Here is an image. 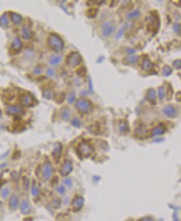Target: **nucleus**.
I'll list each match as a JSON object with an SVG mask.
<instances>
[{
  "instance_id": "1",
  "label": "nucleus",
  "mask_w": 181,
  "mask_h": 221,
  "mask_svg": "<svg viewBox=\"0 0 181 221\" xmlns=\"http://www.w3.org/2000/svg\"><path fill=\"white\" fill-rule=\"evenodd\" d=\"M47 44L52 50L58 52L62 51L64 48V42L62 39L55 33H52L49 35L47 38Z\"/></svg>"
},
{
  "instance_id": "2",
  "label": "nucleus",
  "mask_w": 181,
  "mask_h": 221,
  "mask_svg": "<svg viewBox=\"0 0 181 221\" xmlns=\"http://www.w3.org/2000/svg\"><path fill=\"white\" fill-rule=\"evenodd\" d=\"M77 151V153L79 154L80 157L87 158L92 154V152H94V149L91 144L87 143V142H82L78 145Z\"/></svg>"
},
{
  "instance_id": "3",
  "label": "nucleus",
  "mask_w": 181,
  "mask_h": 221,
  "mask_svg": "<svg viewBox=\"0 0 181 221\" xmlns=\"http://www.w3.org/2000/svg\"><path fill=\"white\" fill-rule=\"evenodd\" d=\"M76 107L78 109L79 112L83 113V114L90 113L92 110V105L91 102H89L87 100H84V99L77 100V104H76Z\"/></svg>"
},
{
  "instance_id": "4",
  "label": "nucleus",
  "mask_w": 181,
  "mask_h": 221,
  "mask_svg": "<svg viewBox=\"0 0 181 221\" xmlns=\"http://www.w3.org/2000/svg\"><path fill=\"white\" fill-rule=\"evenodd\" d=\"M81 61H82V57L79 53L73 52L66 58V64L70 65L71 67H75L81 64Z\"/></svg>"
},
{
  "instance_id": "5",
  "label": "nucleus",
  "mask_w": 181,
  "mask_h": 221,
  "mask_svg": "<svg viewBox=\"0 0 181 221\" xmlns=\"http://www.w3.org/2000/svg\"><path fill=\"white\" fill-rule=\"evenodd\" d=\"M53 173V168L52 166L49 162H46L43 166H42V175L44 181H48L52 176Z\"/></svg>"
},
{
  "instance_id": "6",
  "label": "nucleus",
  "mask_w": 181,
  "mask_h": 221,
  "mask_svg": "<svg viewBox=\"0 0 181 221\" xmlns=\"http://www.w3.org/2000/svg\"><path fill=\"white\" fill-rule=\"evenodd\" d=\"M20 104L23 107H31L34 104V98L30 94H23L20 96Z\"/></svg>"
},
{
  "instance_id": "7",
  "label": "nucleus",
  "mask_w": 181,
  "mask_h": 221,
  "mask_svg": "<svg viewBox=\"0 0 181 221\" xmlns=\"http://www.w3.org/2000/svg\"><path fill=\"white\" fill-rule=\"evenodd\" d=\"M73 170V163L71 162V161L69 160H65L63 164L61 167V170H60V172H61V175L63 176V177H66L68 176Z\"/></svg>"
},
{
  "instance_id": "8",
  "label": "nucleus",
  "mask_w": 181,
  "mask_h": 221,
  "mask_svg": "<svg viewBox=\"0 0 181 221\" xmlns=\"http://www.w3.org/2000/svg\"><path fill=\"white\" fill-rule=\"evenodd\" d=\"M114 31L115 27L111 22H106L102 24V35L104 36H110L114 32Z\"/></svg>"
},
{
  "instance_id": "9",
  "label": "nucleus",
  "mask_w": 181,
  "mask_h": 221,
  "mask_svg": "<svg viewBox=\"0 0 181 221\" xmlns=\"http://www.w3.org/2000/svg\"><path fill=\"white\" fill-rule=\"evenodd\" d=\"M6 113L9 115H20L23 113V109L20 106L10 105L6 108Z\"/></svg>"
},
{
  "instance_id": "10",
  "label": "nucleus",
  "mask_w": 181,
  "mask_h": 221,
  "mask_svg": "<svg viewBox=\"0 0 181 221\" xmlns=\"http://www.w3.org/2000/svg\"><path fill=\"white\" fill-rule=\"evenodd\" d=\"M163 113L169 118H174L177 114V110L175 109V108L171 105H167L164 108Z\"/></svg>"
},
{
  "instance_id": "11",
  "label": "nucleus",
  "mask_w": 181,
  "mask_h": 221,
  "mask_svg": "<svg viewBox=\"0 0 181 221\" xmlns=\"http://www.w3.org/2000/svg\"><path fill=\"white\" fill-rule=\"evenodd\" d=\"M84 204V198L81 196H77L76 197L73 201V207L74 210H80Z\"/></svg>"
},
{
  "instance_id": "12",
  "label": "nucleus",
  "mask_w": 181,
  "mask_h": 221,
  "mask_svg": "<svg viewBox=\"0 0 181 221\" xmlns=\"http://www.w3.org/2000/svg\"><path fill=\"white\" fill-rule=\"evenodd\" d=\"M62 145L60 143H56L53 152H52V157H54L55 160L58 161V159L60 158L61 155H62Z\"/></svg>"
},
{
  "instance_id": "13",
  "label": "nucleus",
  "mask_w": 181,
  "mask_h": 221,
  "mask_svg": "<svg viewBox=\"0 0 181 221\" xmlns=\"http://www.w3.org/2000/svg\"><path fill=\"white\" fill-rule=\"evenodd\" d=\"M165 132V128L163 124H159L157 127L154 128L151 130V137H157V136L162 135Z\"/></svg>"
},
{
  "instance_id": "14",
  "label": "nucleus",
  "mask_w": 181,
  "mask_h": 221,
  "mask_svg": "<svg viewBox=\"0 0 181 221\" xmlns=\"http://www.w3.org/2000/svg\"><path fill=\"white\" fill-rule=\"evenodd\" d=\"M8 206L10 207L11 210H16L18 207V197L17 195H12L9 199V202H8Z\"/></svg>"
},
{
  "instance_id": "15",
  "label": "nucleus",
  "mask_w": 181,
  "mask_h": 221,
  "mask_svg": "<svg viewBox=\"0 0 181 221\" xmlns=\"http://www.w3.org/2000/svg\"><path fill=\"white\" fill-rule=\"evenodd\" d=\"M20 210L23 214H28L31 211V206L28 200H22L20 205Z\"/></svg>"
},
{
  "instance_id": "16",
  "label": "nucleus",
  "mask_w": 181,
  "mask_h": 221,
  "mask_svg": "<svg viewBox=\"0 0 181 221\" xmlns=\"http://www.w3.org/2000/svg\"><path fill=\"white\" fill-rule=\"evenodd\" d=\"M154 68V64L149 60V59H145L142 62V69L145 71H151Z\"/></svg>"
},
{
  "instance_id": "17",
  "label": "nucleus",
  "mask_w": 181,
  "mask_h": 221,
  "mask_svg": "<svg viewBox=\"0 0 181 221\" xmlns=\"http://www.w3.org/2000/svg\"><path fill=\"white\" fill-rule=\"evenodd\" d=\"M12 48L15 51H18L21 50L22 48V42L20 40L19 37H15L12 43Z\"/></svg>"
},
{
  "instance_id": "18",
  "label": "nucleus",
  "mask_w": 181,
  "mask_h": 221,
  "mask_svg": "<svg viewBox=\"0 0 181 221\" xmlns=\"http://www.w3.org/2000/svg\"><path fill=\"white\" fill-rule=\"evenodd\" d=\"M11 20L15 25H20L22 22V16L18 13H11Z\"/></svg>"
},
{
  "instance_id": "19",
  "label": "nucleus",
  "mask_w": 181,
  "mask_h": 221,
  "mask_svg": "<svg viewBox=\"0 0 181 221\" xmlns=\"http://www.w3.org/2000/svg\"><path fill=\"white\" fill-rule=\"evenodd\" d=\"M119 130L121 133H125L130 131L129 124L126 121H121L119 123Z\"/></svg>"
},
{
  "instance_id": "20",
  "label": "nucleus",
  "mask_w": 181,
  "mask_h": 221,
  "mask_svg": "<svg viewBox=\"0 0 181 221\" xmlns=\"http://www.w3.org/2000/svg\"><path fill=\"white\" fill-rule=\"evenodd\" d=\"M147 97H148V100L150 103L155 104V100H156V92H155V90L154 89H150L147 91Z\"/></svg>"
},
{
  "instance_id": "21",
  "label": "nucleus",
  "mask_w": 181,
  "mask_h": 221,
  "mask_svg": "<svg viewBox=\"0 0 181 221\" xmlns=\"http://www.w3.org/2000/svg\"><path fill=\"white\" fill-rule=\"evenodd\" d=\"M22 36L24 39H30L32 37L31 29L28 26H23L22 29Z\"/></svg>"
},
{
  "instance_id": "22",
  "label": "nucleus",
  "mask_w": 181,
  "mask_h": 221,
  "mask_svg": "<svg viewBox=\"0 0 181 221\" xmlns=\"http://www.w3.org/2000/svg\"><path fill=\"white\" fill-rule=\"evenodd\" d=\"M61 116H62V119L65 121H67L69 120L70 117H71V114H70V110L68 108H63L62 110V113H61Z\"/></svg>"
},
{
  "instance_id": "23",
  "label": "nucleus",
  "mask_w": 181,
  "mask_h": 221,
  "mask_svg": "<svg viewBox=\"0 0 181 221\" xmlns=\"http://www.w3.org/2000/svg\"><path fill=\"white\" fill-rule=\"evenodd\" d=\"M8 25V16L7 13H4L0 17V26L7 27Z\"/></svg>"
},
{
  "instance_id": "24",
  "label": "nucleus",
  "mask_w": 181,
  "mask_h": 221,
  "mask_svg": "<svg viewBox=\"0 0 181 221\" xmlns=\"http://www.w3.org/2000/svg\"><path fill=\"white\" fill-rule=\"evenodd\" d=\"M49 61H50V64L51 65H56L59 64V63L62 61V57H60V56H56V55L52 56V57H50Z\"/></svg>"
},
{
  "instance_id": "25",
  "label": "nucleus",
  "mask_w": 181,
  "mask_h": 221,
  "mask_svg": "<svg viewBox=\"0 0 181 221\" xmlns=\"http://www.w3.org/2000/svg\"><path fill=\"white\" fill-rule=\"evenodd\" d=\"M140 11L136 9V10H134V11L129 13L128 14L126 15V18L128 19H136V18H137L138 17L140 16Z\"/></svg>"
},
{
  "instance_id": "26",
  "label": "nucleus",
  "mask_w": 181,
  "mask_h": 221,
  "mask_svg": "<svg viewBox=\"0 0 181 221\" xmlns=\"http://www.w3.org/2000/svg\"><path fill=\"white\" fill-rule=\"evenodd\" d=\"M32 195L34 196V197H37L40 195V190H39V187L37 186L35 182H33V184L32 185Z\"/></svg>"
},
{
  "instance_id": "27",
  "label": "nucleus",
  "mask_w": 181,
  "mask_h": 221,
  "mask_svg": "<svg viewBox=\"0 0 181 221\" xmlns=\"http://www.w3.org/2000/svg\"><path fill=\"white\" fill-rule=\"evenodd\" d=\"M146 133H147V131H146V129H145V127H140V128H138L136 130V134L137 137H144V136L146 134Z\"/></svg>"
},
{
  "instance_id": "28",
  "label": "nucleus",
  "mask_w": 181,
  "mask_h": 221,
  "mask_svg": "<svg viewBox=\"0 0 181 221\" xmlns=\"http://www.w3.org/2000/svg\"><path fill=\"white\" fill-rule=\"evenodd\" d=\"M43 97L47 100H52L54 98V92L51 90H46L43 91Z\"/></svg>"
},
{
  "instance_id": "29",
  "label": "nucleus",
  "mask_w": 181,
  "mask_h": 221,
  "mask_svg": "<svg viewBox=\"0 0 181 221\" xmlns=\"http://www.w3.org/2000/svg\"><path fill=\"white\" fill-rule=\"evenodd\" d=\"M172 73V69L169 66V65H165L164 66V68L162 69V75L163 76H169Z\"/></svg>"
},
{
  "instance_id": "30",
  "label": "nucleus",
  "mask_w": 181,
  "mask_h": 221,
  "mask_svg": "<svg viewBox=\"0 0 181 221\" xmlns=\"http://www.w3.org/2000/svg\"><path fill=\"white\" fill-rule=\"evenodd\" d=\"M138 59H139V57H138V56H131V57H126V58L125 59V61L127 63H129V64H134V63H136V62L137 61Z\"/></svg>"
},
{
  "instance_id": "31",
  "label": "nucleus",
  "mask_w": 181,
  "mask_h": 221,
  "mask_svg": "<svg viewBox=\"0 0 181 221\" xmlns=\"http://www.w3.org/2000/svg\"><path fill=\"white\" fill-rule=\"evenodd\" d=\"M66 100H67L68 104H73V103L76 101V95H75V94H74L73 92L69 93V94H68V95H67Z\"/></svg>"
},
{
  "instance_id": "32",
  "label": "nucleus",
  "mask_w": 181,
  "mask_h": 221,
  "mask_svg": "<svg viewBox=\"0 0 181 221\" xmlns=\"http://www.w3.org/2000/svg\"><path fill=\"white\" fill-rule=\"evenodd\" d=\"M158 94H159V100H163L165 98V88L163 86L159 87V90H158Z\"/></svg>"
},
{
  "instance_id": "33",
  "label": "nucleus",
  "mask_w": 181,
  "mask_h": 221,
  "mask_svg": "<svg viewBox=\"0 0 181 221\" xmlns=\"http://www.w3.org/2000/svg\"><path fill=\"white\" fill-rule=\"evenodd\" d=\"M9 195V189L8 188H3L1 191V195L3 199H6Z\"/></svg>"
},
{
  "instance_id": "34",
  "label": "nucleus",
  "mask_w": 181,
  "mask_h": 221,
  "mask_svg": "<svg viewBox=\"0 0 181 221\" xmlns=\"http://www.w3.org/2000/svg\"><path fill=\"white\" fill-rule=\"evenodd\" d=\"M71 123H72L73 126H74V127L79 128L80 126H81V121H80L78 119H73V120L71 121Z\"/></svg>"
},
{
  "instance_id": "35",
  "label": "nucleus",
  "mask_w": 181,
  "mask_h": 221,
  "mask_svg": "<svg viewBox=\"0 0 181 221\" xmlns=\"http://www.w3.org/2000/svg\"><path fill=\"white\" fill-rule=\"evenodd\" d=\"M180 23H175L174 25V31L175 32V33H177L178 35L180 34Z\"/></svg>"
},
{
  "instance_id": "36",
  "label": "nucleus",
  "mask_w": 181,
  "mask_h": 221,
  "mask_svg": "<svg viewBox=\"0 0 181 221\" xmlns=\"http://www.w3.org/2000/svg\"><path fill=\"white\" fill-rule=\"evenodd\" d=\"M57 191L61 195H64L65 194V187L64 185H59L57 187Z\"/></svg>"
},
{
  "instance_id": "37",
  "label": "nucleus",
  "mask_w": 181,
  "mask_h": 221,
  "mask_svg": "<svg viewBox=\"0 0 181 221\" xmlns=\"http://www.w3.org/2000/svg\"><path fill=\"white\" fill-rule=\"evenodd\" d=\"M64 184H65L66 186H68V187H72L73 186V180L71 178H66L64 180Z\"/></svg>"
},
{
  "instance_id": "38",
  "label": "nucleus",
  "mask_w": 181,
  "mask_h": 221,
  "mask_svg": "<svg viewBox=\"0 0 181 221\" xmlns=\"http://www.w3.org/2000/svg\"><path fill=\"white\" fill-rule=\"evenodd\" d=\"M173 65H174L176 69L180 70V69L181 68V61L179 59V60H176L175 61H174V62H173Z\"/></svg>"
},
{
  "instance_id": "39",
  "label": "nucleus",
  "mask_w": 181,
  "mask_h": 221,
  "mask_svg": "<svg viewBox=\"0 0 181 221\" xmlns=\"http://www.w3.org/2000/svg\"><path fill=\"white\" fill-rule=\"evenodd\" d=\"M33 74L34 75H40L41 73H42V69H41V67L40 66H36L34 69H33Z\"/></svg>"
},
{
  "instance_id": "40",
  "label": "nucleus",
  "mask_w": 181,
  "mask_h": 221,
  "mask_svg": "<svg viewBox=\"0 0 181 221\" xmlns=\"http://www.w3.org/2000/svg\"><path fill=\"white\" fill-rule=\"evenodd\" d=\"M52 205H53V206L55 207V208H59L60 205H61V200H59V199H55V200H53V201H52Z\"/></svg>"
},
{
  "instance_id": "41",
  "label": "nucleus",
  "mask_w": 181,
  "mask_h": 221,
  "mask_svg": "<svg viewBox=\"0 0 181 221\" xmlns=\"http://www.w3.org/2000/svg\"><path fill=\"white\" fill-rule=\"evenodd\" d=\"M47 75H48V76H50V77H53L54 75H55V71H54V70H52V69H47Z\"/></svg>"
},
{
  "instance_id": "42",
  "label": "nucleus",
  "mask_w": 181,
  "mask_h": 221,
  "mask_svg": "<svg viewBox=\"0 0 181 221\" xmlns=\"http://www.w3.org/2000/svg\"><path fill=\"white\" fill-rule=\"evenodd\" d=\"M23 185H24V187L25 189H28V185H29V181L28 179L26 178V177H23Z\"/></svg>"
},
{
  "instance_id": "43",
  "label": "nucleus",
  "mask_w": 181,
  "mask_h": 221,
  "mask_svg": "<svg viewBox=\"0 0 181 221\" xmlns=\"http://www.w3.org/2000/svg\"><path fill=\"white\" fill-rule=\"evenodd\" d=\"M12 177H13V179L15 181H18V180L19 178V175H18L16 171H14V172L12 173Z\"/></svg>"
},
{
  "instance_id": "44",
  "label": "nucleus",
  "mask_w": 181,
  "mask_h": 221,
  "mask_svg": "<svg viewBox=\"0 0 181 221\" xmlns=\"http://www.w3.org/2000/svg\"><path fill=\"white\" fill-rule=\"evenodd\" d=\"M89 92L93 94V86H92V81L91 79H89Z\"/></svg>"
},
{
  "instance_id": "45",
  "label": "nucleus",
  "mask_w": 181,
  "mask_h": 221,
  "mask_svg": "<svg viewBox=\"0 0 181 221\" xmlns=\"http://www.w3.org/2000/svg\"><path fill=\"white\" fill-rule=\"evenodd\" d=\"M123 32H124V28L120 29V31H119V32H118V33L116 34V38H120L121 36L123 35Z\"/></svg>"
},
{
  "instance_id": "46",
  "label": "nucleus",
  "mask_w": 181,
  "mask_h": 221,
  "mask_svg": "<svg viewBox=\"0 0 181 221\" xmlns=\"http://www.w3.org/2000/svg\"><path fill=\"white\" fill-rule=\"evenodd\" d=\"M126 52H127L128 54L132 55V54L136 53V50H135V49H131V48H126Z\"/></svg>"
},
{
  "instance_id": "47",
  "label": "nucleus",
  "mask_w": 181,
  "mask_h": 221,
  "mask_svg": "<svg viewBox=\"0 0 181 221\" xmlns=\"http://www.w3.org/2000/svg\"><path fill=\"white\" fill-rule=\"evenodd\" d=\"M93 1H94L96 3H98V4H100V3H102L104 0H93Z\"/></svg>"
},
{
  "instance_id": "48",
  "label": "nucleus",
  "mask_w": 181,
  "mask_h": 221,
  "mask_svg": "<svg viewBox=\"0 0 181 221\" xmlns=\"http://www.w3.org/2000/svg\"><path fill=\"white\" fill-rule=\"evenodd\" d=\"M141 220H152V219L151 218H143V219H141Z\"/></svg>"
},
{
  "instance_id": "49",
  "label": "nucleus",
  "mask_w": 181,
  "mask_h": 221,
  "mask_svg": "<svg viewBox=\"0 0 181 221\" xmlns=\"http://www.w3.org/2000/svg\"><path fill=\"white\" fill-rule=\"evenodd\" d=\"M177 97H178V100H178V101H180V92H178V96H177Z\"/></svg>"
},
{
  "instance_id": "50",
  "label": "nucleus",
  "mask_w": 181,
  "mask_h": 221,
  "mask_svg": "<svg viewBox=\"0 0 181 221\" xmlns=\"http://www.w3.org/2000/svg\"><path fill=\"white\" fill-rule=\"evenodd\" d=\"M158 1H159V2H160V1H162V0H158Z\"/></svg>"
},
{
  "instance_id": "51",
  "label": "nucleus",
  "mask_w": 181,
  "mask_h": 221,
  "mask_svg": "<svg viewBox=\"0 0 181 221\" xmlns=\"http://www.w3.org/2000/svg\"><path fill=\"white\" fill-rule=\"evenodd\" d=\"M0 206H1V202H0Z\"/></svg>"
},
{
  "instance_id": "52",
  "label": "nucleus",
  "mask_w": 181,
  "mask_h": 221,
  "mask_svg": "<svg viewBox=\"0 0 181 221\" xmlns=\"http://www.w3.org/2000/svg\"><path fill=\"white\" fill-rule=\"evenodd\" d=\"M62 1H64V0H62Z\"/></svg>"
}]
</instances>
